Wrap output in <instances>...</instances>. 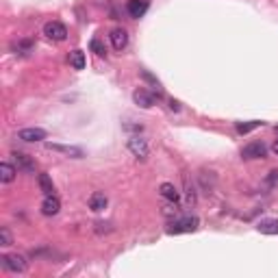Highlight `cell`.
<instances>
[{
  "label": "cell",
  "mask_w": 278,
  "mask_h": 278,
  "mask_svg": "<svg viewBox=\"0 0 278 278\" xmlns=\"http://www.w3.org/2000/svg\"><path fill=\"white\" fill-rule=\"evenodd\" d=\"M198 224H200V220H198L196 215H183V217H176V220L170 224V226H168V233H170V235L194 233V230L198 228Z\"/></svg>",
  "instance_id": "obj_1"
},
{
  "label": "cell",
  "mask_w": 278,
  "mask_h": 278,
  "mask_svg": "<svg viewBox=\"0 0 278 278\" xmlns=\"http://www.w3.org/2000/svg\"><path fill=\"white\" fill-rule=\"evenodd\" d=\"M0 261H3V267L9 269V272H13V274H24L26 272V259L22 254H5Z\"/></svg>",
  "instance_id": "obj_2"
},
{
  "label": "cell",
  "mask_w": 278,
  "mask_h": 278,
  "mask_svg": "<svg viewBox=\"0 0 278 278\" xmlns=\"http://www.w3.org/2000/svg\"><path fill=\"white\" fill-rule=\"evenodd\" d=\"M44 35L52 39V42H63V39L68 37V29H65V24H61V22H48L44 26Z\"/></svg>",
  "instance_id": "obj_3"
},
{
  "label": "cell",
  "mask_w": 278,
  "mask_h": 278,
  "mask_svg": "<svg viewBox=\"0 0 278 278\" xmlns=\"http://www.w3.org/2000/svg\"><path fill=\"white\" fill-rule=\"evenodd\" d=\"M128 150L133 152V155H135L137 159H148V155H150L148 142H146L144 137H139V135L128 139Z\"/></svg>",
  "instance_id": "obj_4"
},
{
  "label": "cell",
  "mask_w": 278,
  "mask_h": 278,
  "mask_svg": "<svg viewBox=\"0 0 278 278\" xmlns=\"http://www.w3.org/2000/svg\"><path fill=\"white\" fill-rule=\"evenodd\" d=\"M13 161H16V168L20 172H24V174H35V161L29 157V155H24V152H13Z\"/></svg>",
  "instance_id": "obj_5"
},
{
  "label": "cell",
  "mask_w": 278,
  "mask_h": 278,
  "mask_svg": "<svg viewBox=\"0 0 278 278\" xmlns=\"http://www.w3.org/2000/svg\"><path fill=\"white\" fill-rule=\"evenodd\" d=\"M265 155H267V148H265V144H261V142H252V144L243 146V150H241L243 159H263Z\"/></svg>",
  "instance_id": "obj_6"
},
{
  "label": "cell",
  "mask_w": 278,
  "mask_h": 278,
  "mask_svg": "<svg viewBox=\"0 0 278 278\" xmlns=\"http://www.w3.org/2000/svg\"><path fill=\"white\" fill-rule=\"evenodd\" d=\"M133 100L137 107H142V109H150L152 104H155V94L148 89H144V87H139L133 91Z\"/></svg>",
  "instance_id": "obj_7"
},
{
  "label": "cell",
  "mask_w": 278,
  "mask_h": 278,
  "mask_svg": "<svg viewBox=\"0 0 278 278\" xmlns=\"http://www.w3.org/2000/svg\"><path fill=\"white\" fill-rule=\"evenodd\" d=\"M18 139H22V142H29V144H35V142H44L46 139V130L44 128H22L18 133Z\"/></svg>",
  "instance_id": "obj_8"
},
{
  "label": "cell",
  "mask_w": 278,
  "mask_h": 278,
  "mask_svg": "<svg viewBox=\"0 0 278 278\" xmlns=\"http://www.w3.org/2000/svg\"><path fill=\"white\" fill-rule=\"evenodd\" d=\"M109 39H111V46H113L115 50H120V52L128 46V33L124 29H113V31H111V35H109Z\"/></svg>",
  "instance_id": "obj_9"
},
{
  "label": "cell",
  "mask_w": 278,
  "mask_h": 278,
  "mask_svg": "<svg viewBox=\"0 0 278 278\" xmlns=\"http://www.w3.org/2000/svg\"><path fill=\"white\" fill-rule=\"evenodd\" d=\"M59 211H61V202H59V198L52 194V196H46L44 200H42V213L44 215H48V217H52V215H57Z\"/></svg>",
  "instance_id": "obj_10"
},
{
  "label": "cell",
  "mask_w": 278,
  "mask_h": 278,
  "mask_svg": "<svg viewBox=\"0 0 278 278\" xmlns=\"http://www.w3.org/2000/svg\"><path fill=\"white\" fill-rule=\"evenodd\" d=\"M148 7H150L148 0H128V3H126V11H128L130 18L139 20L146 11H148Z\"/></svg>",
  "instance_id": "obj_11"
},
{
  "label": "cell",
  "mask_w": 278,
  "mask_h": 278,
  "mask_svg": "<svg viewBox=\"0 0 278 278\" xmlns=\"http://www.w3.org/2000/svg\"><path fill=\"white\" fill-rule=\"evenodd\" d=\"M107 204H109V198L104 196L102 191H94V194L89 196V209L96 211V213H100V211L107 209Z\"/></svg>",
  "instance_id": "obj_12"
},
{
  "label": "cell",
  "mask_w": 278,
  "mask_h": 278,
  "mask_svg": "<svg viewBox=\"0 0 278 278\" xmlns=\"http://www.w3.org/2000/svg\"><path fill=\"white\" fill-rule=\"evenodd\" d=\"M256 230L263 235H278V220L274 217H265V220H261L256 224Z\"/></svg>",
  "instance_id": "obj_13"
},
{
  "label": "cell",
  "mask_w": 278,
  "mask_h": 278,
  "mask_svg": "<svg viewBox=\"0 0 278 278\" xmlns=\"http://www.w3.org/2000/svg\"><path fill=\"white\" fill-rule=\"evenodd\" d=\"M159 194H161L168 202H178V198H181L178 189L172 183H161V187H159Z\"/></svg>",
  "instance_id": "obj_14"
},
{
  "label": "cell",
  "mask_w": 278,
  "mask_h": 278,
  "mask_svg": "<svg viewBox=\"0 0 278 278\" xmlns=\"http://www.w3.org/2000/svg\"><path fill=\"white\" fill-rule=\"evenodd\" d=\"M16 174H18V168H16V165H11L9 161H3V163H0V181H3V183H13Z\"/></svg>",
  "instance_id": "obj_15"
},
{
  "label": "cell",
  "mask_w": 278,
  "mask_h": 278,
  "mask_svg": "<svg viewBox=\"0 0 278 278\" xmlns=\"http://www.w3.org/2000/svg\"><path fill=\"white\" fill-rule=\"evenodd\" d=\"M50 150H57V152H63V155H70L72 159H81L83 157V150L76 148V146H59V144H48Z\"/></svg>",
  "instance_id": "obj_16"
},
{
  "label": "cell",
  "mask_w": 278,
  "mask_h": 278,
  "mask_svg": "<svg viewBox=\"0 0 278 278\" xmlns=\"http://www.w3.org/2000/svg\"><path fill=\"white\" fill-rule=\"evenodd\" d=\"M85 52L83 50H72L70 52V65L74 70H85Z\"/></svg>",
  "instance_id": "obj_17"
},
{
  "label": "cell",
  "mask_w": 278,
  "mask_h": 278,
  "mask_svg": "<svg viewBox=\"0 0 278 278\" xmlns=\"http://www.w3.org/2000/svg\"><path fill=\"white\" fill-rule=\"evenodd\" d=\"M37 183H39V189L44 191V196H52V194H55V185H52L48 174H39L37 176Z\"/></svg>",
  "instance_id": "obj_18"
},
{
  "label": "cell",
  "mask_w": 278,
  "mask_h": 278,
  "mask_svg": "<svg viewBox=\"0 0 278 278\" xmlns=\"http://www.w3.org/2000/svg\"><path fill=\"white\" fill-rule=\"evenodd\" d=\"M263 122H259V120H252V122H248V124H237V133H241V135H246V133H250V130H254V128H259Z\"/></svg>",
  "instance_id": "obj_19"
},
{
  "label": "cell",
  "mask_w": 278,
  "mask_h": 278,
  "mask_svg": "<svg viewBox=\"0 0 278 278\" xmlns=\"http://www.w3.org/2000/svg\"><path fill=\"white\" fill-rule=\"evenodd\" d=\"M89 46H91V50H94L98 57H104V55H107V50H104V46H102L100 39H91Z\"/></svg>",
  "instance_id": "obj_20"
},
{
  "label": "cell",
  "mask_w": 278,
  "mask_h": 278,
  "mask_svg": "<svg viewBox=\"0 0 278 278\" xmlns=\"http://www.w3.org/2000/svg\"><path fill=\"white\" fill-rule=\"evenodd\" d=\"M13 239H11V233L9 228H0V246H11Z\"/></svg>",
  "instance_id": "obj_21"
},
{
  "label": "cell",
  "mask_w": 278,
  "mask_h": 278,
  "mask_svg": "<svg viewBox=\"0 0 278 278\" xmlns=\"http://www.w3.org/2000/svg\"><path fill=\"white\" fill-rule=\"evenodd\" d=\"M31 50H33V44L31 42H20L18 44V52H20V55H29Z\"/></svg>",
  "instance_id": "obj_22"
},
{
  "label": "cell",
  "mask_w": 278,
  "mask_h": 278,
  "mask_svg": "<svg viewBox=\"0 0 278 278\" xmlns=\"http://www.w3.org/2000/svg\"><path fill=\"white\" fill-rule=\"evenodd\" d=\"M111 224H107V222H96V233H111Z\"/></svg>",
  "instance_id": "obj_23"
},
{
  "label": "cell",
  "mask_w": 278,
  "mask_h": 278,
  "mask_svg": "<svg viewBox=\"0 0 278 278\" xmlns=\"http://www.w3.org/2000/svg\"><path fill=\"white\" fill-rule=\"evenodd\" d=\"M267 185H269V187H276V185H278V170H272V172H269Z\"/></svg>",
  "instance_id": "obj_24"
},
{
  "label": "cell",
  "mask_w": 278,
  "mask_h": 278,
  "mask_svg": "<svg viewBox=\"0 0 278 278\" xmlns=\"http://www.w3.org/2000/svg\"><path fill=\"white\" fill-rule=\"evenodd\" d=\"M272 152H274V155L278 157V139H276V142L272 144Z\"/></svg>",
  "instance_id": "obj_25"
}]
</instances>
